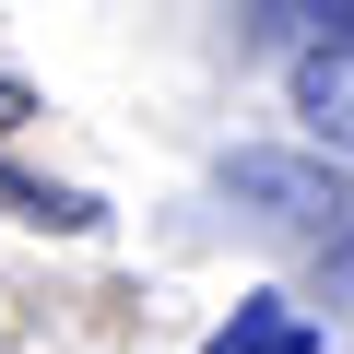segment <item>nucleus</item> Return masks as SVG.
Instances as JSON below:
<instances>
[{"label":"nucleus","instance_id":"nucleus-5","mask_svg":"<svg viewBox=\"0 0 354 354\" xmlns=\"http://www.w3.org/2000/svg\"><path fill=\"white\" fill-rule=\"evenodd\" d=\"M24 118H36V95H24V83H12V71H0V142H12V130H24Z\"/></svg>","mask_w":354,"mask_h":354},{"label":"nucleus","instance_id":"nucleus-3","mask_svg":"<svg viewBox=\"0 0 354 354\" xmlns=\"http://www.w3.org/2000/svg\"><path fill=\"white\" fill-rule=\"evenodd\" d=\"M201 354H319V319H307L295 295H248V307H236Z\"/></svg>","mask_w":354,"mask_h":354},{"label":"nucleus","instance_id":"nucleus-2","mask_svg":"<svg viewBox=\"0 0 354 354\" xmlns=\"http://www.w3.org/2000/svg\"><path fill=\"white\" fill-rule=\"evenodd\" d=\"M295 118H307L330 153H354V36H330V48H295Z\"/></svg>","mask_w":354,"mask_h":354},{"label":"nucleus","instance_id":"nucleus-1","mask_svg":"<svg viewBox=\"0 0 354 354\" xmlns=\"http://www.w3.org/2000/svg\"><path fill=\"white\" fill-rule=\"evenodd\" d=\"M225 201L236 213H260L272 236H295V248H319V236H342L354 225V177H330L319 153H225Z\"/></svg>","mask_w":354,"mask_h":354},{"label":"nucleus","instance_id":"nucleus-4","mask_svg":"<svg viewBox=\"0 0 354 354\" xmlns=\"http://www.w3.org/2000/svg\"><path fill=\"white\" fill-rule=\"evenodd\" d=\"M319 272H330V295L354 307V225H342V236H319Z\"/></svg>","mask_w":354,"mask_h":354}]
</instances>
